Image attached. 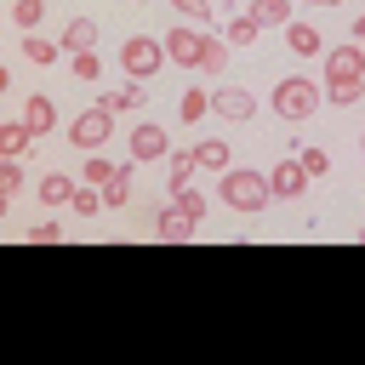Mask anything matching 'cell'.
<instances>
[{
    "mask_svg": "<svg viewBox=\"0 0 365 365\" xmlns=\"http://www.w3.org/2000/svg\"><path fill=\"white\" fill-rule=\"evenodd\" d=\"M211 114H222V120H251V114H257V97L240 91V86H222V91H211Z\"/></svg>",
    "mask_w": 365,
    "mask_h": 365,
    "instance_id": "ba28073f",
    "label": "cell"
},
{
    "mask_svg": "<svg viewBox=\"0 0 365 365\" xmlns=\"http://www.w3.org/2000/svg\"><path fill=\"white\" fill-rule=\"evenodd\" d=\"M23 57H29V63H40V68H51V63H57V57H68V51H63V40H40V34H29V40H23Z\"/></svg>",
    "mask_w": 365,
    "mask_h": 365,
    "instance_id": "ac0fdd59",
    "label": "cell"
},
{
    "mask_svg": "<svg viewBox=\"0 0 365 365\" xmlns=\"http://www.w3.org/2000/svg\"><path fill=\"white\" fill-rule=\"evenodd\" d=\"M200 40H205V34H194V29H182V23H177V29L165 34V57H171V63H182V68H200Z\"/></svg>",
    "mask_w": 365,
    "mask_h": 365,
    "instance_id": "9c48e42d",
    "label": "cell"
},
{
    "mask_svg": "<svg viewBox=\"0 0 365 365\" xmlns=\"http://www.w3.org/2000/svg\"><path fill=\"white\" fill-rule=\"evenodd\" d=\"M257 34H262V23H257V17H251V11H245V17H234V23H228V46H251V40H257Z\"/></svg>",
    "mask_w": 365,
    "mask_h": 365,
    "instance_id": "484cf974",
    "label": "cell"
},
{
    "mask_svg": "<svg viewBox=\"0 0 365 365\" xmlns=\"http://www.w3.org/2000/svg\"><path fill=\"white\" fill-rule=\"evenodd\" d=\"M365 97V80H336V86H325V103L331 108H354Z\"/></svg>",
    "mask_w": 365,
    "mask_h": 365,
    "instance_id": "603a6c76",
    "label": "cell"
},
{
    "mask_svg": "<svg viewBox=\"0 0 365 365\" xmlns=\"http://www.w3.org/2000/svg\"><path fill=\"white\" fill-rule=\"evenodd\" d=\"M194 160H200L205 171H217V177H222V171H228V143H222V137H205V143L194 148Z\"/></svg>",
    "mask_w": 365,
    "mask_h": 365,
    "instance_id": "44dd1931",
    "label": "cell"
},
{
    "mask_svg": "<svg viewBox=\"0 0 365 365\" xmlns=\"http://www.w3.org/2000/svg\"><path fill=\"white\" fill-rule=\"evenodd\" d=\"M194 228H200V222H194L177 200H171V205L160 211V222H154V234H160V240H194Z\"/></svg>",
    "mask_w": 365,
    "mask_h": 365,
    "instance_id": "30bf717a",
    "label": "cell"
},
{
    "mask_svg": "<svg viewBox=\"0 0 365 365\" xmlns=\"http://www.w3.org/2000/svg\"><path fill=\"white\" fill-rule=\"evenodd\" d=\"M171 154V137H165V125H154V120H137V131H131V160L143 165V160H165Z\"/></svg>",
    "mask_w": 365,
    "mask_h": 365,
    "instance_id": "8992f818",
    "label": "cell"
},
{
    "mask_svg": "<svg viewBox=\"0 0 365 365\" xmlns=\"http://www.w3.org/2000/svg\"><path fill=\"white\" fill-rule=\"evenodd\" d=\"M17 188H23V171H17V160H6L0 165V200H11Z\"/></svg>",
    "mask_w": 365,
    "mask_h": 365,
    "instance_id": "d6a6232c",
    "label": "cell"
},
{
    "mask_svg": "<svg viewBox=\"0 0 365 365\" xmlns=\"http://www.w3.org/2000/svg\"><path fill=\"white\" fill-rule=\"evenodd\" d=\"M336 80H365V46L359 40L325 51V86H336Z\"/></svg>",
    "mask_w": 365,
    "mask_h": 365,
    "instance_id": "5b68a950",
    "label": "cell"
},
{
    "mask_svg": "<svg viewBox=\"0 0 365 365\" xmlns=\"http://www.w3.org/2000/svg\"><path fill=\"white\" fill-rule=\"evenodd\" d=\"M194 171H200V160L182 148V154H165V182H171V194H182L188 182H194Z\"/></svg>",
    "mask_w": 365,
    "mask_h": 365,
    "instance_id": "9a60e30c",
    "label": "cell"
},
{
    "mask_svg": "<svg viewBox=\"0 0 365 365\" xmlns=\"http://www.w3.org/2000/svg\"><path fill=\"white\" fill-rule=\"evenodd\" d=\"M57 40H63L68 57H74V51H91V46H97V23H91V17H68V29H63Z\"/></svg>",
    "mask_w": 365,
    "mask_h": 365,
    "instance_id": "7c38bea8",
    "label": "cell"
},
{
    "mask_svg": "<svg viewBox=\"0 0 365 365\" xmlns=\"http://www.w3.org/2000/svg\"><path fill=\"white\" fill-rule=\"evenodd\" d=\"M268 200H274V188H268L262 171H251V165H228V171H222V205H228V211L257 217Z\"/></svg>",
    "mask_w": 365,
    "mask_h": 365,
    "instance_id": "6da1fadb",
    "label": "cell"
},
{
    "mask_svg": "<svg viewBox=\"0 0 365 365\" xmlns=\"http://www.w3.org/2000/svg\"><path fill=\"white\" fill-rule=\"evenodd\" d=\"M114 171H120V165H114V160H103V148H97V154H86V171H80V182H91V188H103V182H108Z\"/></svg>",
    "mask_w": 365,
    "mask_h": 365,
    "instance_id": "d4e9b609",
    "label": "cell"
},
{
    "mask_svg": "<svg viewBox=\"0 0 365 365\" xmlns=\"http://www.w3.org/2000/svg\"><path fill=\"white\" fill-rule=\"evenodd\" d=\"M171 6H177V11H182V17H188V23H205V11H211V6H205V0H171Z\"/></svg>",
    "mask_w": 365,
    "mask_h": 365,
    "instance_id": "836d02e7",
    "label": "cell"
},
{
    "mask_svg": "<svg viewBox=\"0 0 365 365\" xmlns=\"http://www.w3.org/2000/svg\"><path fill=\"white\" fill-rule=\"evenodd\" d=\"M57 240H63V228H57L51 217H40V222L29 228V245H57Z\"/></svg>",
    "mask_w": 365,
    "mask_h": 365,
    "instance_id": "4dcf8cb0",
    "label": "cell"
},
{
    "mask_svg": "<svg viewBox=\"0 0 365 365\" xmlns=\"http://www.w3.org/2000/svg\"><path fill=\"white\" fill-rule=\"evenodd\" d=\"M314 177L302 171V160H279L274 165V177H268V188H274V200H302V188H308Z\"/></svg>",
    "mask_w": 365,
    "mask_h": 365,
    "instance_id": "52a82bcc",
    "label": "cell"
},
{
    "mask_svg": "<svg viewBox=\"0 0 365 365\" xmlns=\"http://www.w3.org/2000/svg\"><path fill=\"white\" fill-rule=\"evenodd\" d=\"M23 120H29V131H34V137H46V131L57 125V108H51V97H29V103H23Z\"/></svg>",
    "mask_w": 365,
    "mask_h": 365,
    "instance_id": "2e32d148",
    "label": "cell"
},
{
    "mask_svg": "<svg viewBox=\"0 0 365 365\" xmlns=\"http://www.w3.org/2000/svg\"><path fill=\"white\" fill-rule=\"evenodd\" d=\"M68 63H74V74H80V80H97V74H103V63H97V51H74Z\"/></svg>",
    "mask_w": 365,
    "mask_h": 365,
    "instance_id": "1f68e13d",
    "label": "cell"
},
{
    "mask_svg": "<svg viewBox=\"0 0 365 365\" xmlns=\"http://www.w3.org/2000/svg\"><path fill=\"white\" fill-rule=\"evenodd\" d=\"M160 63H165V40L131 34V40L120 46V68H125L131 80H148V74H160Z\"/></svg>",
    "mask_w": 365,
    "mask_h": 365,
    "instance_id": "3957f363",
    "label": "cell"
},
{
    "mask_svg": "<svg viewBox=\"0 0 365 365\" xmlns=\"http://www.w3.org/2000/svg\"><path fill=\"white\" fill-rule=\"evenodd\" d=\"M285 46H291L297 57H319V46H325V40H319L308 23H285Z\"/></svg>",
    "mask_w": 365,
    "mask_h": 365,
    "instance_id": "e0dca14e",
    "label": "cell"
},
{
    "mask_svg": "<svg viewBox=\"0 0 365 365\" xmlns=\"http://www.w3.org/2000/svg\"><path fill=\"white\" fill-rule=\"evenodd\" d=\"M359 154H365V131H359Z\"/></svg>",
    "mask_w": 365,
    "mask_h": 365,
    "instance_id": "8d00e7d4",
    "label": "cell"
},
{
    "mask_svg": "<svg viewBox=\"0 0 365 365\" xmlns=\"http://www.w3.org/2000/svg\"><path fill=\"white\" fill-rule=\"evenodd\" d=\"M40 17H46V0H17V6H11V23H17V29H34Z\"/></svg>",
    "mask_w": 365,
    "mask_h": 365,
    "instance_id": "83f0119b",
    "label": "cell"
},
{
    "mask_svg": "<svg viewBox=\"0 0 365 365\" xmlns=\"http://www.w3.org/2000/svg\"><path fill=\"white\" fill-rule=\"evenodd\" d=\"M251 17L262 29H285L291 23V0H251Z\"/></svg>",
    "mask_w": 365,
    "mask_h": 365,
    "instance_id": "d6986e66",
    "label": "cell"
},
{
    "mask_svg": "<svg viewBox=\"0 0 365 365\" xmlns=\"http://www.w3.org/2000/svg\"><path fill=\"white\" fill-rule=\"evenodd\" d=\"M68 205H74V217H97L103 211V188H74Z\"/></svg>",
    "mask_w": 365,
    "mask_h": 365,
    "instance_id": "4316f807",
    "label": "cell"
},
{
    "mask_svg": "<svg viewBox=\"0 0 365 365\" xmlns=\"http://www.w3.org/2000/svg\"><path fill=\"white\" fill-rule=\"evenodd\" d=\"M143 97H148V91H137V80H125L120 91L103 97V108H108V114H131V108H143Z\"/></svg>",
    "mask_w": 365,
    "mask_h": 365,
    "instance_id": "ffe728a7",
    "label": "cell"
},
{
    "mask_svg": "<svg viewBox=\"0 0 365 365\" xmlns=\"http://www.w3.org/2000/svg\"><path fill=\"white\" fill-rule=\"evenodd\" d=\"M200 68H205V74H222V68H228V46H222L217 34L200 40Z\"/></svg>",
    "mask_w": 365,
    "mask_h": 365,
    "instance_id": "7402d4cb",
    "label": "cell"
},
{
    "mask_svg": "<svg viewBox=\"0 0 365 365\" xmlns=\"http://www.w3.org/2000/svg\"><path fill=\"white\" fill-rule=\"evenodd\" d=\"M200 114H211V91H182V97H177V120L194 125Z\"/></svg>",
    "mask_w": 365,
    "mask_h": 365,
    "instance_id": "cb8c5ba5",
    "label": "cell"
},
{
    "mask_svg": "<svg viewBox=\"0 0 365 365\" xmlns=\"http://www.w3.org/2000/svg\"><path fill=\"white\" fill-rule=\"evenodd\" d=\"M74 188H80V182H74L68 171H46V177H40V205H68Z\"/></svg>",
    "mask_w": 365,
    "mask_h": 365,
    "instance_id": "5bb4252c",
    "label": "cell"
},
{
    "mask_svg": "<svg viewBox=\"0 0 365 365\" xmlns=\"http://www.w3.org/2000/svg\"><path fill=\"white\" fill-rule=\"evenodd\" d=\"M297 160H302L308 177H325V171H331V154H325V148H297Z\"/></svg>",
    "mask_w": 365,
    "mask_h": 365,
    "instance_id": "f1b7e54d",
    "label": "cell"
},
{
    "mask_svg": "<svg viewBox=\"0 0 365 365\" xmlns=\"http://www.w3.org/2000/svg\"><path fill=\"white\" fill-rule=\"evenodd\" d=\"M171 200H177V205H182V211H188V217H194V222H200V217H205V194H200V188H194V182H188V188H182V194H171Z\"/></svg>",
    "mask_w": 365,
    "mask_h": 365,
    "instance_id": "f546056e",
    "label": "cell"
},
{
    "mask_svg": "<svg viewBox=\"0 0 365 365\" xmlns=\"http://www.w3.org/2000/svg\"><path fill=\"white\" fill-rule=\"evenodd\" d=\"M114 137V114L97 103V108H86V114H74V125H68V143L80 148V154H97L103 143Z\"/></svg>",
    "mask_w": 365,
    "mask_h": 365,
    "instance_id": "277c9868",
    "label": "cell"
},
{
    "mask_svg": "<svg viewBox=\"0 0 365 365\" xmlns=\"http://www.w3.org/2000/svg\"><path fill=\"white\" fill-rule=\"evenodd\" d=\"M29 143H34L29 120H6V125H0V154H6V160H23V154H29Z\"/></svg>",
    "mask_w": 365,
    "mask_h": 365,
    "instance_id": "4fadbf2b",
    "label": "cell"
},
{
    "mask_svg": "<svg viewBox=\"0 0 365 365\" xmlns=\"http://www.w3.org/2000/svg\"><path fill=\"white\" fill-rule=\"evenodd\" d=\"M354 40H359V46H365V17H359V23H354Z\"/></svg>",
    "mask_w": 365,
    "mask_h": 365,
    "instance_id": "e575fe53",
    "label": "cell"
},
{
    "mask_svg": "<svg viewBox=\"0 0 365 365\" xmlns=\"http://www.w3.org/2000/svg\"><path fill=\"white\" fill-rule=\"evenodd\" d=\"M359 245H365V228H359Z\"/></svg>",
    "mask_w": 365,
    "mask_h": 365,
    "instance_id": "74e56055",
    "label": "cell"
},
{
    "mask_svg": "<svg viewBox=\"0 0 365 365\" xmlns=\"http://www.w3.org/2000/svg\"><path fill=\"white\" fill-rule=\"evenodd\" d=\"M137 6H148V0H137Z\"/></svg>",
    "mask_w": 365,
    "mask_h": 365,
    "instance_id": "f35d334b",
    "label": "cell"
},
{
    "mask_svg": "<svg viewBox=\"0 0 365 365\" xmlns=\"http://www.w3.org/2000/svg\"><path fill=\"white\" fill-rule=\"evenodd\" d=\"M131 182H137V160H131V165H120V171H114V177L103 182V205H108V211L131 205Z\"/></svg>",
    "mask_w": 365,
    "mask_h": 365,
    "instance_id": "8fae6325",
    "label": "cell"
},
{
    "mask_svg": "<svg viewBox=\"0 0 365 365\" xmlns=\"http://www.w3.org/2000/svg\"><path fill=\"white\" fill-rule=\"evenodd\" d=\"M308 6H336V0H308Z\"/></svg>",
    "mask_w": 365,
    "mask_h": 365,
    "instance_id": "d590c367",
    "label": "cell"
},
{
    "mask_svg": "<svg viewBox=\"0 0 365 365\" xmlns=\"http://www.w3.org/2000/svg\"><path fill=\"white\" fill-rule=\"evenodd\" d=\"M319 97H325L319 80H308V74H285V80L274 86V114L297 125V120H308V114L319 108Z\"/></svg>",
    "mask_w": 365,
    "mask_h": 365,
    "instance_id": "7a4b0ae2",
    "label": "cell"
}]
</instances>
